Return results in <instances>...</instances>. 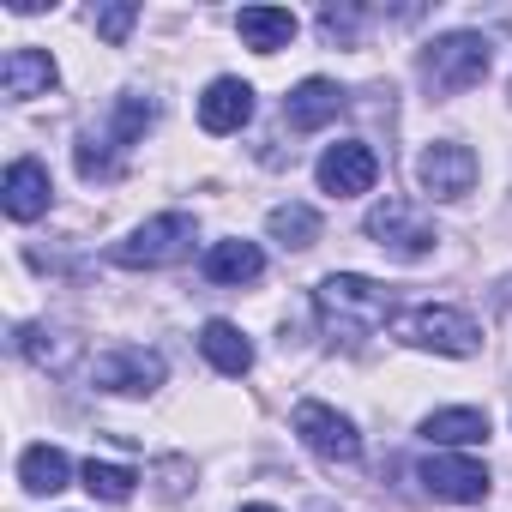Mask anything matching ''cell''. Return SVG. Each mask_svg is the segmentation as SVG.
I'll list each match as a JSON object with an SVG mask.
<instances>
[{"mask_svg":"<svg viewBox=\"0 0 512 512\" xmlns=\"http://www.w3.org/2000/svg\"><path fill=\"white\" fill-rule=\"evenodd\" d=\"M199 350H205V362H211L217 374H229V380H241V374L253 368V344H247V332L229 326V320H205Z\"/></svg>","mask_w":512,"mask_h":512,"instance_id":"16","label":"cell"},{"mask_svg":"<svg viewBox=\"0 0 512 512\" xmlns=\"http://www.w3.org/2000/svg\"><path fill=\"white\" fill-rule=\"evenodd\" d=\"M241 512H278V506H241Z\"/></svg>","mask_w":512,"mask_h":512,"instance_id":"25","label":"cell"},{"mask_svg":"<svg viewBox=\"0 0 512 512\" xmlns=\"http://www.w3.org/2000/svg\"><path fill=\"white\" fill-rule=\"evenodd\" d=\"M362 229H368L386 253H398V260H422V253L434 247V223H428L410 199H380Z\"/></svg>","mask_w":512,"mask_h":512,"instance_id":"6","label":"cell"},{"mask_svg":"<svg viewBox=\"0 0 512 512\" xmlns=\"http://www.w3.org/2000/svg\"><path fill=\"white\" fill-rule=\"evenodd\" d=\"M266 272V253L253 241H211L205 247V278L211 284H253Z\"/></svg>","mask_w":512,"mask_h":512,"instance_id":"17","label":"cell"},{"mask_svg":"<svg viewBox=\"0 0 512 512\" xmlns=\"http://www.w3.org/2000/svg\"><path fill=\"white\" fill-rule=\"evenodd\" d=\"M356 25H362L356 7H326V13H320V37H326V43H356Z\"/></svg>","mask_w":512,"mask_h":512,"instance_id":"24","label":"cell"},{"mask_svg":"<svg viewBox=\"0 0 512 512\" xmlns=\"http://www.w3.org/2000/svg\"><path fill=\"white\" fill-rule=\"evenodd\" d=\"M235 31L253 55H278L296 43V13L290 7H241L235 13Z\"/></svg>","mask_w":512,"mask_h":512,"instance_id":"15","label":"cell"},{"mask_svg":"<svg viewBox=\"0 0 512 512\" xmlns=\"http://www.w3.org/2000/svg\"><path fill=\"white\" fill-rule=\"evenodd\" d=\"M133 19H139V7H127V0H121V7H97V37L121 49L127 31H133Z\"/></svg>","mask_w":512,"mask_h":512,"instance_id":"23","label":"cell"},{"mask_svg":"<svg viewBox=\"0 0 512 512\" xmlns=\"http://www.w3.org/2000/svg\"><path fill=\"white\" fill-rule=\"evenodd\" d=\"M422 434L434 440V446H476V440H488V416L482 410H434L428 422H422Z\"/></svg>","mask_w":512,"mask_h":512,"instance_id":"20","label":"cell"},{"mask_svg":"<svg viewBox=\"0 0 512 512\" xmlns=\"http://www.w3.org/2000/svg\"><path fill=\"white\" fill-rule=\"evenodd\" d=\"M19 356L25 362H37L43 374H67L73 362H79V338L73 332H49V326H19Z\"/></svg>","mask_w":512,"mask_h":512,"instance_id":"18","label":"cell"},{"mask_svg":"<svg viewBox=\"0 0 512 512\" xmlns=\"http://www.w3.org/2000/svg\"><path fill=\"white\" fill-rule=\"evenodd\" d=\"M266 229H272V241H284V247H314V241H320V211L302 205V199H290V205H272Z\"/></svg>","mask_w":512,"mask_h":512,"instance_id":"21","label":"cell"},{"mask_svg":"<svg viewBox=\"0 0 512 512\" xmlns=\"http://www.w3.org/2000/svg\"><path fill=\"white\" fill-rule=\"evenodd\" d=\"M416 181L428 199H464L476 187V151L458 145V139H440L416 157Z\"/></svg>","mask_w":512,"mask_h":512,"instance_id":"8","label":"cell"},{"mask_svg":"<svg viewBox=\"0 0 512 512\" xmlns=\"http://www.w3.org/2000/svg\"><path fill=\"white\" fill-rule=\"evenodd\" d=\"M85 488H91L97 500H115V506H121V500H133L139 476H133L127 464H103V458H91V464H85Z\"/></svg>","mask_w":512,"mask_h":512,"instance_id":"22","label":"cell"},{"mask_svg":"<svg viewBox=\"0 0 512 512\" xmlns=\"http://www.w3.org/2000/svg\"><path fill=\"white\" fill-rule=\"evenodd\" d=\"M253 121V85L241 79H211L199 97V127L205 133H241Z\"/></svg>","mask_w":512,"mask_h":512,"instance_id":"13","label":"cell"},{"mask_svg":"<svg viewBox=\"0 0 512 512\" xmlns=\"http://www.w3.org/2000/svg\"><path fill=\"white\" fill-rule=\"evenodd\" d=\"M49 199H55V181H49V169H43L37 157H19V163L7 169V181H0V205H7V217H13V223L43 217V211H49Z\"/></svg>","mask_w":512,"mask_h":512,"instance_id":"11","label":"cell"},{"mask_svg":"<svg viewBox=\"0 0 512 512\" xmlns=\"http://www.w3.org/2000/svg\"><path fill=\"white\" fill-rule=\"evenodd\" d=\"M398 338L410 350H434V356H476V344H482L476 320L458 308H416L398 320Z\"/></svg>","mask_w":512,"mask_h":512,"instance_id":"4","label":"cell"},{"mask_svg":"<svg viewBox=\"0 0 512 512\" xmlns=\"http://www.w3.org/2000/svg\"><path fill=\"white\" fill-rule=\"evenodd\" d=\"M314 314H320V326H326L332 344L356 350V344H368L392 320V290L374 284V278H356V272H332L314 290Z\"/></svg>","mask_w":512,"mask_h":512,"instance_id":"1","label":"cell"},{"mask_svg":"<svg viewBox=\"0 0 512 512\" xmlns=\"http://www.w3.org/2000/svg\"><path fill=\"white\" fill-rule=\"evenodd\" d=\"M314 175H320V187H326L332 199H356V193H368V187H374L380 157H374V145H362V139H338V145H326V151H320Z\"/></svg>","mask_w":512,"mask_h":512,"instance_id":"7","label":"cell"},{"mask_svg":"<svg viewBox=\"0 0 512 512\" xmlns=\"http://www.w3.org/2000/svg\"><path fill=\"white\" fill-rule=\"evenodd\" d=\"M422 488L434 500H452V506H476L488 494V470L476 458H452V452H434L422 458Z\"/></svg>","mask_w":512,"mask_h":512,"instance_id":"10","label":"cell"},{"mask_svg":"<svg viewBox=\"0 0 512 512\" xmlns=\"http://www.w3.org/2000/svg\"><path fill=\"white\" fill-rule=\"evenodd\" d=\"M193 253V217L187 211H163V217H145L127 241L109 247V260L127 266V272H157V266H175Z\"/></svg>","mask_w":512,"mask_h":512,"instance_id":"3","label":"cell"},{"mask_svg":"<svg viewBox=\"0 0 512 512\" xmlns=\"http://www.w3.org/2000/svg\"><path fill=\"white\" fill-rule=\"evenodd\" d=\"M494 43L488 37H476V31H446V37H434L428 49H422V79H428V91L434 97H464L470 85H482L488 79V55Z\"/></svg>","mask_w":512,"mask_h":512,"instance_id":"2","label":"cell"},{"mask_svg":"<svg viewBox=\"0 0 512 512\" xmlns=\"http://www.w3.org/2000/svg\"><path fill=\"white\" fill-rule=\"evenodd\" d=\"M296 434H302V446L320 452L326 464H356V458H362V434H356V422L338 416V410L320 404V398H302V404H296Z\"/></svg>","mask_w":512,"mask_h":512,"instance_id":"5","label":"cell"},{"mask_svg":"<svg viewBox=\"0 0 512 512\" xmlns=\"http://www.w3.org/2000/svg\"><path fill=\"white\" fill-rule=\"evenodd\" d=\"M61 79L55 55L49 49H7V61H0V91H7L13 103H31V97H49Z\"/></svg>","mask_w":512,"mask_h":512,"instance_id":"12","label":"cell"},{"mask_svg":"<svg viewBox=\"0 0 512 512\" xmlns=\"http://www.w3.org/2000/svg\"><path fill=\"white\" fill-rule=\"evenodd\" d=\"M19 482H25L31 494H61V488L73 482V464H67L61 446H25V458H19Z\"/></svg>","mask_w":512,"mask_h":512,"instance_id":"19","label":"cell"},{"mask_svg":"<svg viewBox=\"0 0 512 512\" xmlns=\"http://www.w3.org/2000/svg\"><path fill=\"white\" fill-rule=\"evenodd\" d=\"M91 386H103V392H121V398H139V392L163 386V356H157V350H139V344L103 350V356L91 362Z\"/></svg>","mask_w":512,"mask_h":512,"instance_id":"9","label":"cell"},{"mask_svg":"<svg viewBox=\"0 0 512 512\" xmlns=\"http://www.w3.org/2000/svg\"><path fill=\"white\" fill-rule=\"evenodd\" d=\"M344 115V91L332 85V79H302L290 97H284V121L296 127V133H314V127H326V121H338Z\"/></svg>","mask_w":512,"mask_h":512,"instance_id":"14","label":"cell"}]
</instances>
